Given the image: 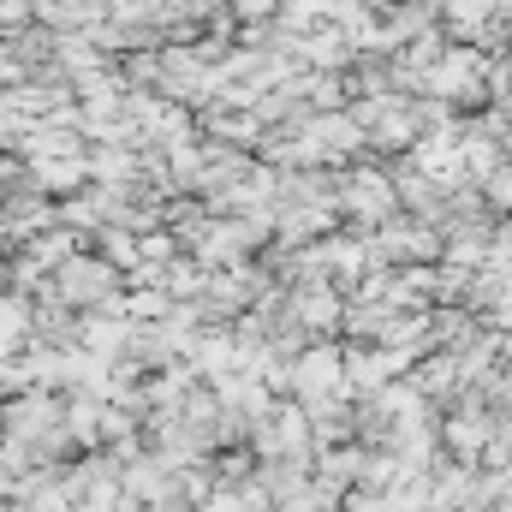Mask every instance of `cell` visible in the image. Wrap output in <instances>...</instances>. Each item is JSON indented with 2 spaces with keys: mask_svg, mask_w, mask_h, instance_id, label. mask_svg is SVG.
Segmentation results:
<instances>
[{
  "mask_svg": "<svg viewBox=\"0 0 512 512\" xmlns=\"http://www.w3.org/2000/svg\"><path fill=\"white\" fill-rule=\"evenodd\" d=\"M489 197H495V203H512V167H501V173L489 179Z\"/></svg>",
  "mask_w": 512,
  "mask_h": 512,
  "instance_id": "obj_1",
  "label": "cell"
}]
</instances>
